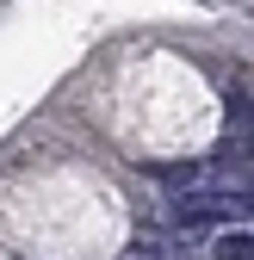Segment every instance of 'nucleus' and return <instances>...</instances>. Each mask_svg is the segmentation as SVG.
Listing matches in <instances>:
<instances>
[{
	"label": "nucleus",
	"instance_id": "obj_1",
	"mask_svg": "<svg viewBox=\"0 0 254 260\" xmlns=\"http://www.w3.org/2000/svg\"><path fill=\"white\" fill-rule=\"evenodd\" d=\"M211 254L217 260H254V230H224L211 242Z\"/></svg>",
	"mask_w": 254,
	"mask_h": 260
}]
</instances>
